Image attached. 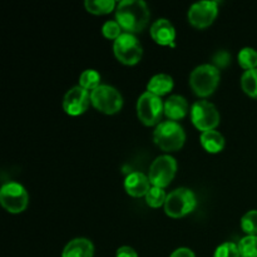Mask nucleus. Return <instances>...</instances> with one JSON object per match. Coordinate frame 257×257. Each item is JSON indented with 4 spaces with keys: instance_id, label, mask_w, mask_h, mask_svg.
Instances as JSON below:
<instances>
[{
    "instance_id": "obj_1",
    "label": "nucleus",
    "mask_w": 257,
    "mask_h": 257,
    "mask_svg": "<svg viewBox=\"0 0 257 257\" xmlns=\"http://www.w3.org/2000/svg\"><path fill=\"white\" fill-rule=\"evenodd\" d=\"M150 9L143 0H123L117 5L115 19L125 33L142 32L150 22Z\"/></svg>"
},
{
    "instance_id": "obj_2",
    "label": "nucleus",
    "mask_w": 257,
    "mask_h": 257,
    "mask_svg": "<svg viewBox=\"0 0 257 257\" xmlns=\"http://www.w3.org/2000/svg\"><path fill=\"white\" fill-rule=\"evenodd\" d=\"M153 141L165 152H175L182 148L186 141V133L181 124L175 120L161 122L153 132Z\"/></svg>"
},
{
    "instance_id": "obj_3",
    "label": "nucleus",
    "mask_w": 257,
    "mask_h": 257,
    "mask_svg": "<svg viewBox=\"0 0 257 257\" xmlns=\"http://www.w3.org/2000/svg\"><path fill=\"white\" fill-rule=\"evenodd\" d=\"M220 83V70L216 65L202 64L192 70L190 75V85L200 97L212 94Z\"/></svg>"
},
{
    "instance_id": "obj_4",
    "label": "nucleus",
    "mask_w": 257,
    "mask_h": 257,
    "mask_svg": "<svg viewBox=\"0 0 257 257\" xmlns=\"http://www.w3.org/2000/svg\"><path fill=\"white\" fill-rule=\"evenodd\" d=\"M197 206V198L191 190L177 188L168 193L165 202V211L170 217L180 218L192 212Z\"/></svg>"
},
{
    "instance_id": "obj_5",
    "label": "nucleus",
    "mask_w": 257,
    "mask_h": 257,
    "mask_svg": "<svg viewBox=\"0 0 257 257\" xmlns=\"http://www.w3.org/2000/svg\"><path fill=\"white\" fill-rule=\"evenodd\" d=\"M90 102L100 112L105 114H114L122 108L123 98L114 87L100 84L90 92Z\"/></svg>"
},
{
    "instance_id": "obj_6",
    "label": "nucleus",
    "mask_w": 257,
    "mask_h": 257,
    "mask_svg": "<svg viewBox=\"0 0 257 257\" xmlns=\"http://www.w3.org/2000/svg\"><path fill=\"white\" fill-rule=\"evenodd\" d=\"M163 112H165V103L161 100V97L158 95L146 92L138 98L137 114L143 124L158 125Z\"/></svg>"
},
{
    "instance_id": "obj_7",
    "label": "nucleus",
    "mask_w": 257,
    "mask_h": 257,
    "mask_svg": "<svg viewBox=\"0 0 257 257\" xmlns=\"http://www.w3.org/2000/svg\"><path fill=\"white\" fill-rule=\"evenodd\" d=\"M177 171V162L172 156H160L152 162L148 172L151 185L155 187L165 188L175 178Z\"/></svg>"
},
{
    "instance_id": "obj_8",
    "label": "nucleus",
    "mask_w": 257,
    "mask_h": 257,
    "mask_svg": "<svg viewBox=\"0 0 257 257\" xmlns=\"http://www.w3.org/2000/svg\"><path fill=\"white\" fill-rule=\"evenodd\" d=\"M113 50L117 59L127 65H133L140 62L143 53L141 43L131 33H122L114 40Z\"/></svg>"
},
{
    "instance_id": "obj_9",
    "label": "nucleus",
    "mask_w": 257,
    "mask_h": 257,
    "mask_svg": "<svg viewBox=\"0 0 257 257\" xmlns=\"http://www.w3.org/2000/svg\"><path fill=\"white\" fill-rule=\"evenodd\" d=\"M0 202L10 213H20L27 208L29 196L20 183L8 182L0 190Z\"/></svg>"
},
{
    "instance_id": "obj_10",
    "label": "nucleus",
    "mask_w": 257,
    "mask_h": 257,
    "mask_svg": "<svg viewBox=\"0 0 257 257\" xmlns=\"http://www.w3.org/2000/svg\"><path fill=\"white\" fill-rule=\"evenodd\" d=\"M191 119L197 130L206 132L212 131L220 123V113L217 108L207 100H198L191 108Z\"/></svg>"
},
{
    "instance_id": "obj_11",
    "label": "nucleus",
    "mask_w": 257,
    "mask_h": 257,
    "mask_svg": "<svg viewBox=\"0 0 257 257\" xmlns=\"http://www.w3.org/2000/svg\"><path fill=\"white\" fill-rule=\"evenodd\" d=\"M217 2L195 3L188 10V22L196 28H207L217 17Z\"/></svg>"
},
{
    "instance_id": "obj_12",
    "label": "nucleus",
    "mask_w": 257,
    "mask_h": 257,
    "mask_svg": "<svg viewBox=\"0 0 257 257\" xmlns=\"http://www.w3.org/2000/svg\"><path fill=\"white\" fill-rule=\"evenodd\" d=\"M90 102L89 90L75 85L67 92L63 99V108L70 115H79L87 110Z\"/></svg>"
},
{
    "instance_id": "obj_13",
    "label": "nucleus",
    "mask_w": 257,
    "mask_h": 257,
    "mask_svg": "<svg viewBox=\"0 0 257 257\" xmlns=\"http://www.w3.org/2000/svg\"><path fill=\"white\" fill-rule=\"evenodd\" d=\"M151 37L157 44L160 45H171L175 47L176 29L172 23L168 19H158L151 27Z\"/></svg>"
},
{
    "instance_id": "obj_14",
    "label": "nucleus",
    "mask_w": 257,
    "mask_h": 257,
    "mask_svg": "<svg viewBox=\"0 0 257 257\" xmlns=\"http://www.w3.org/2000/svg\"><path fill=\"white\" fill-rule=\"evenodd\" d=\"M124 188L127 193L132 197H142L147 195L151 188V182L148 176L141 172H133L125 177Z\"/></svg>"
},
{
    "instance_id": "obj_15",
    "label": "nucleus",
    "mask_w": 257,
    "mask_h": 257,
    "mask_svg": "<svg viewBox=\"0 0 257 257\" xmlns=\"http://www.w3.org/2000/svg\"><path fill=\"white\" fill-rule=\"evenodd\" d=\"M94 246L88 238L78 237L69 241L63 250L62 257H93Z\"/></svg>"
},
{
    "instance_id": "obj_16",
    "label": "nucleus",
    "mask_w": 257,
    "mask_h": 257,
    "mask_svg": "<svg viewBox=\"0 0 257 257\" xmlns=\"http://www.w3.org/2000/svg\"><path fill=\"white\" fill-rule=\"evenodd\" d=\"M188 112V103L185 97L173 94L165 102V114L171 120L182 119Z\"/></svg>"
},
{
    "instance_id": "obj_17",
    "label": "nucleus",
    "mask_w": 257,
    "mask_h": 257,
    "mask_svg": "<svg viewBox=\"0 0 257 257\" xmlns=\"http://www.w3.org/2000/svg\"><path fill=\"white\" fill-rule=\"evenodd\" d=\"M173 88V79L171 75L168 74H156L150 79L147 84V92L152 93V94L165 95L170 93Z\"/></svg>"
},
{
    "instance_id": "obj_18",
    "label": "nucleus",
    "mask_w": 257,
    "mask_h": 257,
    "mask_svg": "<svg viewBox=\"0 0 257 257\" xmlns=\"http://www.w3.org/2000/svg\"><path fill=\"white\" fill-rule=\"evenodd\" d=\"M200 141L202 147L210 153H217L225 147V138L220 132L215 130L202 132Z\"/></svg>"
},
{
    "instance_id": "obj_19",
    "label": "nucleus",
    "mask_w": 257,
    "mask_h": 257,
    "mask_svg": "<svg viewBox=\"0 0 257 257\" xmlns=\"http://www.w3.org/2000/svg\"><path fill=\"white\" fill-rule=\"evenodd\" d=\"M85 9L92 14L103 15L112 12L115 7L114 0H87L84 3Z\"/></svg>"
},
{
    "instance_id": "obj_20",
    "label": "nucleus",
    "mask_w": 257,
    "mask_h": 257,
    "mask_svg": "<svg viewBox=\"0 0 257 257\" xmlns=\"http://www.w3.org/2000/svg\"><path fill=\"white\" fill-rule=\"evenodd\" d=\"M241 87L246 94L257 98V68L256 69L245 70V73L241 77Z\"/></svg>"
},
{
    "instance_id": "obj_21",
    "label": "nucleus",
    "mask_w": 257,
    "mask_h": 257,
    "mask_svg": "<svg viewBox=\"0 0 257 257\" xmlns=\"http://www.w3.org/2000/svg\"><path fill=\"white\" fill-rule=\"evenodd\" d=\"M238 64L245 70L256 69L257 68V52L253 48H242L238 53Z\"/></svg>"
},
{
    "instance_id": "obj_22",
    "label": "nucleus",
    "mask_w": 257,
    "mask_h": 257,
    "mask_svg": "<svg viewBox=\"0 0 257 257\" xmlns=\"http://www.w3.org/2000/svg\"><path fill=\"white\" fill-rule=\"evenodd\" d=\"M79 85L87 90H94L100 85V74L94 69H87L80 74Z\"/></svg>"
},
{
    "instance_id": "obj_23",
    "label": "nucleus",
    "mask_w": 257,
    "mask_h": 257,
    "mask_svg": "<svg viewBox=\"0 0 257 257\" xmlns=\"http://www.w3.org/2000/svg\"><path fill=\"white\" fill-rule=\"evenodd\" d=\"M237 245L241 257H257V236H245Z\"/></svg>"
},
{
    "instance_id": "obj_24",
    "label": "nucleus",
    "mask_w": 257,
    "mask_h": 257,
    "mask_svg": "<svg viewBox=\"0 0 257 257\" xmlns=\"http://www.w3.org/2000/svg\"><path fill=\"white\" fill-rule=\"evenodd\" d=\"M145 197H146V202H147L148 206H151V207H153V208H157V207H161L162 205L165 206L167 195H166V192L163 188L155 187V186H152Z\"/></svg>"
},
{
    "instance_id": "obj_25",
    "label": "nucleus",
    "mask_w": 257,
    "mask_h": 257,
    "mask_svg": "<svg viewBox=\"0 0 257 257\" xmlns=\"http://www.w3.org/2000/svg\"><path fill=\"white\" fill-rule=\"evenodd\" d=\"M241 227L247 235L257 236V210L248 211L242 216Z\"/></svg>"
},
{
    "instance_id": "obj_26",
    "label": "nucleus",
    "mask_w": 257,
    "mask_h": 257,
    "mask_svg": "<svg viewBox=\"0 0 257 257\" xmlns=\"http://www.w3.org/2000/svg\"><path fill=\"white\" fill-rule=\"evenodd\" d=\"M213 257H241L237 243L225 242L218 246Z\"/></svg>"
},
{
    "instance_id": "obj_27",
    "label": "nucleus",
    "mask_w": 257,
    "mask_h": 257,
    "mask_svg": "<svg viewBox=\"0 0 257 257\" xmlns=\"http://www.w3.org/2000/svg\"><path fill=\"white\" fill-rule=\"evenodd\" d=\"M102 33L105 38L108 39H117L120 34H122V28L118 24L117 20H108L103 24Z\"/></svg>"
},
{
    "instance_id": "obj_28",
    "label": "nucleus",
    "mask_w": 257,
    "mask_h": 257,
    "mask_svg": "<svg viewBox=\"0 0 257 257\" xmlns=\"http://www.w3.org/2000/svg\"><path fill=\"white\" fill-rule=\"evenodd\" d=\"M115 257H138L137 252L130 246H122L117 250Z\"/></svg>"
},
{
    "instance_id": "obj_29",
    "label": "nucleus",
    "mask_w": 257,
    "mask_h": 257,
    "mask_svg": "<svg viewBox=\"0 0 257 257\" xmlns=\"http://www.w3.org/2000/svg\"><path fill=\"white\" fill-rule=\"evenodd\" d=\"M170 257H196L195 253H193L192 250L187 247H180L176 251H173L172 255Z\"/></svg>"
},
{
    "instance_id": "obj_30",
    "label": "nucleus",
    "mask_w": 257,
    "mask_h": 257,
    "mask_svg": "<svg viewBox=\"0 0 257 257\" xmlns=\"http://www.w3.org/2000/svg\"><path fill=\"white\" fill-rule=\"evenodd\" d=\"M215 62L221 67H225L228 63V54L226 52H218L215 57Z\"/></svg>"
}]
</instances>
